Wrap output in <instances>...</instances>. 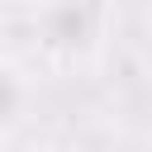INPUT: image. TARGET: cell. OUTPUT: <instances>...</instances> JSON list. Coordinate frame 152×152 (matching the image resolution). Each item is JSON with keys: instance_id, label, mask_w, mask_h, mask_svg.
Here are the masks:
<instances>
[{"instance_id": "cell-1", "label": "cell", "mask_w": 152, "mask_h": 152, "mask_svg": "<svg viewBox=\"0 0 152 152\" xmlns=\"http://www.w3.org/2000/svg\"><path fill=\"white\" fill-rule=\"evenodd\" d=\"M28 52L48 71H76L100 62L114 33L109 0H24Z\"/></svg>"}, {"instance_id": "cell-3", "label": "cell", "mask_w": 152, "mask_h": 152, "mask_svg": "<svg viewBox=\"0 0 152 152\" xmlns=\"http://www.w3.org/2000/svg\"><path fill=\"white\" fill-rule=\"evenodd\" d=\"M5 152H71V147H62V142H14Z\"/></svg>"}, {"instance_id": "cell-2", "label": "cell", "mask_w": 152, "mask_h": 152, "mask_svg": "<svg viewBox=\"0 0 152 152\" xmlns=\"http://www.w3.org/2000/svg\"><path fill=\"white\" fill-rule=\"evenodd\" d=\"M43 104L38 66L19 52H0V152L24 142Z\"/></svg>"}]
</instances>
